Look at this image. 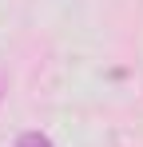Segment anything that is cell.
<instances>
[{"instance_id":"cell-1","label":"cell","mask_w":143,"mask_h":147,"mask_svg":"<svg viewBox=\"0 0 143 147\" xmlns=\"http://www.w3.org/2000/svg\"><path fill=\"white\" fill-rule=\"evenodd\" d=\"M16 147H52V139L40 135V131H28V135H20V143H16Z\"/></svg>"}]
</instances>
